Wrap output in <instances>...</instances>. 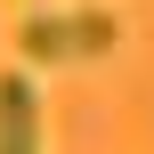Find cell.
<instances>
[{
	"instance_id": "obj_1",
	"label": "cell",
	"mask_w": 154,
	"mask_h": 154,
	"mask_svg": "<svg viewBox=\"0 0 154 154\" xmlns=\"http://www.w3.org/2000/svg\"><path fill=\"white\" fill-rule=\"evenodd\" d=\"M114 16L106 8H32L16 24V57L24 65H49V73H73V65H97L114 49Z\"/></svg>"
},
{
	"instance_id": "obj_2",
	"label": "cell",
	"mask_w": 154,
	"mask_h": 154,
	"mask_svg": "<svg viewBox=\"0 0 154 154\" xmlns=\"http://www.w3.org/2000/svg\"><path fill=\"white\" fill-rule=\"evenodd\" d=\"M0 154H41V89L24 73H0Z\"/></svg>"
}]
</instances>
